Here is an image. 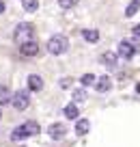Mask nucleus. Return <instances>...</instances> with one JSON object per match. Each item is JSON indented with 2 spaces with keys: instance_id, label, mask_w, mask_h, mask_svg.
Instances as JSON below:
<instances>
[{
  "instance_id": "14",
  "label": "nucleus",
  "mask_w": 140,
  "mask_h": 147,
  "mask_svg": "<svg viewBox=\"0 0 140 147\" xmlns=\"http://www.w3.org/2000/svg\"><path fill=\"white\" fill-rule=\"evenodd\" d=\"M84 100H86V91H84V89H76V91H71V102H73V104L84 102Z\"/></svg>"
},
{
  "instance_id": "7",
  "label": "nucleus",
  "mask_w": 140,
  "mask_h": 147,
  "mask_svg": "<svg viewBox=\"0 0 140 147\" xmlns=\"http://www.w3.org/2000/svg\"><path fill=\"white\" fill-rule=\"evenodd\" d=\"M136 54V48L131 41H121L119 43V56L121 59H131V56Z\"/></svg>"
},
{
  "instance_id": "4",
  "label": "nucleus",
  "mask_w": 140,
  "mask_h": 147,
  "mask_svg": "<svg viewBox=\"0 0 140 147\" xmlns=\"http://www.w3.org/2000/svg\"><path fill=\"white\" fill-rule=\"evenodd\" d=\"M11 104H13L15 110H26L28 106H30V95H28V91H17L11 97Z\"/></svg>"
},
{
  "instance_id": "6",
  "label": "nucleus",
  "mask_w": 140,
  "mask_h": 147,
  "mask_svg": "<svg viewBox=\"0 0 140 147\" xmlns=\"http://www.w3.org/2000/svg\"><path fill=\"white\" fill-rule=\"evenodd\" d=\"M48 134H50L54 141H60V138L67 136V125H63V123H52L50 130H48Z\"/></svg>"
},
{
  "instance_id": "2",
  "label": "nucleus",
  "mask_w": 140,
  "mask_h": 147,
  "mask_svg": "<svg viewBox=\"0 0 140 147\" xmlns=\"http://www.w3.org/2000/svg\"><path fill=\"white\" fill-rule=\"evenodd\" d=\"M48 52H50L52 56H60V54H65L67 52V48H69V41H67V37L65 35H52L50 39H48Z\"/></svg>"
},
{
  "instance_id": "15",
  "label": "nucleus",
  "mask_w": 140,
  "mask_h": 147,
  "mask_svg": "<svg viewBox=\"0 0 140 147\" xmlns=\"http://www.w3.org/2000/svg\"><path fill=\"white\" fill-rule=\"evenodd\" d=\"M101 63L108 65V67H114V65H117V54H112V52H106V54L101 56Z\"/></svg>"
},
{
  "instance_id": "10",
  "label": "nucleus",
  "mask_w": 140,
  "mask_h": 147,
  "mask_svg": "<svg viewBox=\"0 0 140 147\" xmlns=\"http://www.w3.org/2000/svg\"><path fill=\"white\" fill-rule=\"evenodd\" d=\"M82 39H84L86 43H97L99 41V30H95V28H84V30H82Z\"/></svg>"
},
{
  "instance_id": "5",
  "label": "nucleus",
  "mask_w": 140,
  "mask_h": 147,
  "mask_svg": "<svg viewBox=\"0 0 140 147\" xmlns=\"http://www.w3.org/2000/svg\"><path fill=\"white\" fill-rule=\"evenodd\" d=\"M19 54L22 56H37L39 54V43L37 41H24V43H19Z\"/></svg>"
},
{
  "instance_id": "19",
  "label": "nucleus",
  "mask_w": 140,
  "mask_h": 147,
  "mask_svg": "<svg viewBox=\"0 0 140 147\" xmlns=\"http://www.w3.org/2000/svg\"><path fill=\"white\" fill-rule=\"evenodd\" d=\"M24 9H26L28 13H32V11H37V9H39V2H37V0H26Z\"/></svg>"
},
{
  "instance_id": "9",
  "label": "nucleus",
  "mask_w": 140,
  "mask_h": 147,
  "mask_svg": "<svg viewBox=\"0 0 140 147\" xmlns=\"http://www.w3.org/2000/svg\"><path fill=\"white\" fill-rule=\"evenodd\" d=\"M97 93H108L110 89H112V78H110L108 74H106V76H101L99 80H97Z\"/></svg>"
},
{
  "instance_id": "8",
  "label": "nucleus",
  "mask_w": 140,
  "mask_h": 147,
  "mask_svg": "<svg viewBox=\"0 0 140 147\" xmlns=\"http://www.w3.org/2000/svg\"><path fill=\"white\" fill-rule=\"evenodd\" d=\"M41 89H43V80H41V76H39V74H30V76H28V91L39 93Z\"/></svg>"
},
{
  "instance_id": "16",
  "label": "nucleus",
  "mask_w": 140,
  "mask_h": 147,
  "mask_svg": "<svg viewBox=\"0 0 140 147\" xmlns=\"http://www.w3.org/2000/svg\"><path fill=\"white\" fill-rule=\"evenodd\" d=\"M138 9H140V0H131V2H129V7L125 9V15H127V18H134Z\"/></svg>"
},
{
  "instance_id": "11",
  "label": "nucleus",
  "mask_w": 140,
  "mask_h": 147,
  "mask_svg": "<svg viewBox=\"0 0 140 147\" xmlns=\"http://www.w3.org/2000/svg\"><path fill=\"white\" fill-rule=\"evenodd\" d=\"M63 113H65V117H67V119H78V115H80V108H78V104H73V102H71V104L65 106Z\"/></svg>"
},
{
  "instance_id": "18",
  "label": "nucleus",
  "mask_w": 140,
  "mask_h": 147,
  "mask_svg": "<svg viewBox=\"0 0 140 147\" xmlns=\"http://www.w3.org/2000/svg\"><path fill=\"white\" fill-rule=\"evenodd\" d=\"M80 82L84 84V87H90V84L95 82V76H93V74H84V76L80 78Z\"/></svg>"
},
{
  "instance_id": "13",
  "label": "nucleus",
  "mask_w": 140,
  "mask_h": 147,
  "mask_svg": "<svg viewBox=\"0 0 140 147\" xmlns=\"http://www.w3.org/2000/svg\"><path fill=\"white\" fill-rule=\"evenodd\" d=\"M9 102H11V93H9V89H7L5 84H0V106L9 104Z\"/></svg>"
},
{
  "instance_id": "3",
  "label": "nucleus",
  "mask_w": 140,
  "mask_h": 147,
  "mask_svg": "<svg viewBox=\"0 0 140 147\" xmlns=\"http://www.w3.org/2000/svg\"><path fill=\"white\" fill-rule=\"evenodd\" d=\"M32 32H35V26H32L30 22H19L17 26H15V30H13V39H15V41H19V43L30 41Z\"/></svg>"
},
{
  "instance_id": "23",
  "label": "nucleus",
  "mask_w": 140,
  "mask_h": 147,
  "mask_svg": "<svg viewBox=\"0 0 140 147\" xmlns=\"http://www.w3.org/2000/svg\"><path fill=\"white\" fill-rule=\"evenodd\" d=\"M0 119H2V110H0Z\"/></svg>"
},
{
  "instance_id": "12",
  "label": "nucleus",
  "mask_w": 140,
  "mask_h": 147,
  "mask_svg": "<svg viewBox=\"0 0 140 147\" xmlns=\"http://www.w3.org/2000/svg\"><path fill=\"white\" fill-rule=\"evenodd\" d=\"M88 130H90V123L86 119H78L76 121V134H78V136H84Z\"/></svg>"
},
{
  "instance_id": "22",
  "label": "nucleus",
  "mask_w": 140,
  "mask_h": 147,
  "mask_svg": "<svg viewBox=\"0 0 140 147\" xmlns=\"http://www.w3.org/2000/svg\"><path fill=\"white\" fill-rule=\"evenodd\" d=\"M136 91H138V93H140V84H138V87H136Z\"/></svg>"
},
{
  "instance_id": "1",
  "label": "nucleus",
  "mask_w": 140,
  "mask_h": 147,
  "mask_svg": "<svg viewBox=\"0 0 140 147\" xmlns=\"http://www.w3.org/2000/svg\"><path fill=\"white\" fill-rule=\"evenodd\" d=\"M39 134V125L35 121H26V123H19L17 128L11 132V138L13 141H24V138H30V136H37Z\"/></svg>"
},
{
  "instance_id": "20",
  "label": "nucleus",
  "mask_w": 140,
  "mask_h": 147,
  "mask_svg": "<svg viewBox=\"0 0 140 147\" xmlns=\"http://www.w3.org/2000/svg\"><path fill=\"white\" fill-rule=\"evenodd\" d=\"M134 35H136V37L140 35V24H138V26H134Z\"/></svg>"
},
{
  "instance_id": "21",
  "label": "nucleus",
  "mask_w": 140,
  "mask_h": 147,
  "mask_svg": "<svg viewBox=\"0 0 140 147\" xmlns=\"http://www.w3.org/2000/svg\"><path fill=\"white\" fill-rule=\"evenodd\" d=\"M2 11H5V2H2V0H0V13H2Z\"/></svg>"
},
{
  "instance_id": "17",
  "label": "nucleus",
  "mask_w": 140,
  "mask_h": 147,
  "mask_svg": "<svg viewBox=\"0 0 140 147\" xmlns=\"http://www.w3.org/2000/svg\"><path fill=\"white\" fill-rule=\"evenodd\" d=\"M76 5H78V0H58V7L65 9V11L71 9V7H76Z\"/></svg>"
},
{
  "instance_id": "24",
  "label": "nucleus",
  "mask_w": 140,
  "mask_h": 147,
  "mask_svg": "<svg viewBox=\"0 0 140 147\" xmlns=\"http://www.w3.org/2000/svg\"><path fill=\"white\" fill-rule=\"evenodd\" d=\"M19 147H24V145H19Z\"/></svg>"
}]
</instances>
